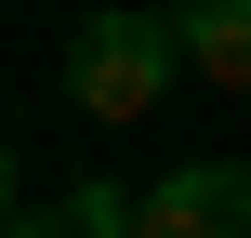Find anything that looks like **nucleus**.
<instances>
[{"label":"nucleus","mask_w":251,"mask_h":238,"mask_svg":"<svg viewBox=\"0 0 251 238\" xmlns=\"http://www.w3.org/2000/svg\"><path fill=\"white\" fill-rule=\"evenodd\" d=\"M172 79H185V26L172 13H79V40H66V106L79 119L132 132V119L172 106Z\"/></svg>","instance_id":"f257e3e1"},{"label":"nucleus","mask_w":251,"mask_h":238,"mask_svg":"<svg viewBox=\"0 0 251 238\" xmlns=\"http://www.w3.org/2000/svg\"><path fill=\"white\" fill-rule=\"evenodd\" d=\"M132 238H251V172H238V159H185V172H159L146 212H132Z\"/></svg>","instance_id":"f03ea898"},{"label":"nucleus","mask_w":251,"mask_h":238,"mask_svg":"<svg viewBox=\"0 0 251 238\" xmlns=\"http://www.w3.org/2000/svg\"><path fill=\"white\" fill-rule=\"evenodd\" d=\"M172 26H185V79L251 93V0H172Z\"/></svg>","instance_id":"7ed1b4c3"},{"label":"nucleus","mask_w":251,"mask_h":238,"mask_svg":"<svg viewBox=\"0 0 251 238\" xmlns=\"http://www.w3.org/2000/svg\"><path fill=\"white\" fill-rule=\"evenodd\" d=\"M132 212H146V185H66V225L79 238H132Z\"/></svg>","instance_id":"20e7f679"},{"label":"nucleus","mask_w":251,"mask_h":238,"mask_svg":"<svg viewBox=\"0 0 251 238\" xmlns=\"http://www.w3.org/2000/svg\"><path fill=\"white\" fill-rule=\"evenodd\" d=\"M13 238H79V225H66V212H13Z\"/></svg>","instance_id":"39448f33"}]
</instances>
